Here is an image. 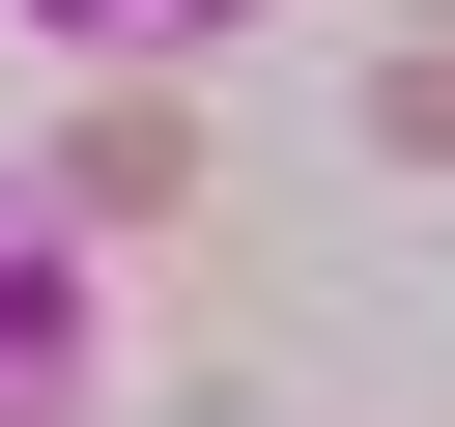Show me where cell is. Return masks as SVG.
<instances>
[{
  "label": "cell",
  "instance_id": "1",
  "mask_svg": "<svg viewBox=\"0 0 455 427\" xmlns=\"http://www.w3.org/2000/svg\"><path fill=\"white\" fill-rule=\"evenodd\" d=\"M85 399H114V342H85V256L0 199V427H85Z\"/></svg>",
  "mask_w": 455,
  "mask_h": 427
},
{
  "label": "cell",
  "instance_id": "2",
  "mask_svg": "<svg viewBox=\"0 0 455 427\" xmlns=\"http://www.w3.org/2000/svg\"><path fill=\"white\" fill-rule=\"evenodd\" d=\"M57 199H85V228H171V199H199V114H171V85H85Z\"/></svg>",
  "mask_w": 455,
  "mask_h": 427
},
{
  "label": "cell",
  "instance_id": "3",
  "mask_svg": "<svg viewBox=\"0 0 455 427\" xmlns=\"http://www.w3.org/2000/svg\"><path fill=\"white\" fill-rule=\"evenodd\" d=\"M370 142H398V171H455V28H427V57L370 85Z\"/></svg>",
  "mask_w": 455,
  "mask_h": 427
},
{
  "label": "cell",
  "instance_id": "4",
  "mask_svg": "<svg viewBox=\"0 0 455 427\" xmlns=\"http://www.w3.org/2000/svg\"><path fill=\"white\" fill-rule=\"evenodd\" d=\"M28 28H228V0H28Z\"/></svg>",
  "mask_w": 455,
  "mask_h": 427
},
{
  "label": "cell",
  "instance_id": "5",
  "mask_svg": "<svg viewBox=\"0 0 455 427\" xmlns=\"http://www.w3.org/2000/svg\"><path fill=\"white\" fill-rule=\"evenodd\" d=\"M427 28H455V0H427Z\"/></svg>",
  "mask_w": 455,
  "mask_h": 427
}]
</instances>
